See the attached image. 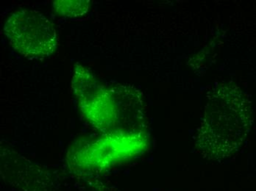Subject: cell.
Returning a JSON list of instances; mask_svg holds the SVG:
<instances>
[{"instance_id": "obj_1", "label": "cell", "mask_w": 256, "mask_h": 191, "mask_svg": "<svg viewBox=\"0 0 256 191\" xmlns=\"http://www.w3.org/2000/svg\"><path fill=\"white\" fill-rule=\"evenodd\" d=\"M249 107L236 93L216 108L206 111L198 135V146L204 156L214 161L230 156L246 139L250 127Z\"/></svg>"}, {"instance_id": "obj_2", "label": "cell", "mask_w": 256, "mask_h": 191, "mask_svg": "<svg viewBox=\"0 0 256 191\" xmlns=\"http://www.w3.org/2000/svg\"><path fill=\"white\" fill-rule=\"evenodd\" d=\"M4 32L14 49L26 57H46L58 46L54 24L36 10L14 12L4 23Z\"/></svg>"}, {"instance_id": "obj_3", "label": "cell", "mask_w": 256, "mask_h": 191, "mask_svg": "<svg viewBox=\"0 0 256 191\" xmlns=\"http://www.w3.org/2000/svg\"><path fill=\"white\" fill-rule=\"evenodd\" d=\"M73 88L81 108L85 114L98 124L112 122L113 102L102 85L84 67L78 66L74 70Z\"/></svg>"}, {"instance_id": "obj_4", "label": "cell", "mask_w": 256, "mask_h": 191, "mask_svg": "<svg viewBox=\"0 0 256 191\" xmlns=\"http://www.w3.org/2000/svg\"><path fill=\"white\" fill-rule=\"evenodd\" d=\"M54 10L64 16L78 17L88 12L90 1L85 0L78 1H56L53 3Z\"/></svg>"}]
</instances>
